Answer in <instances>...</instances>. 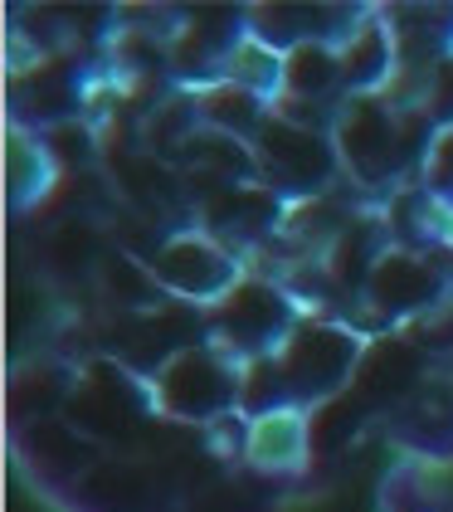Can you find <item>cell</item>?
<instances>
[{
	"mask_svg": "<svg viewBox=\"0 0 453 512\" xmlns=\"http://www.w3.org/2000/svg\"><path fill=\"white\" fill-rule=\"evenodd\" d=\"M371 342L376 337L356 332L341 317L312 313L278 352L244 366V405H239V415L244 420H264V415L317 410V405L337 400L356 381Z\"/></svg>",
	"mask_w": 453,
	"mask_h": 512,
	"instance_id": "obj_1",
	"label": "cell"
},
{
	"mask_svg": "<svg viewBox=\"0 0 453 512\" xmlns=\"http://www.w3.org/2000/svg\"><path fill=\"white\" fill-rule=\"evenodd\" d=\"M434 137H439V127L395 88L371 93V98H351L332 122L341 181L366 200H390L395 191L415 186Z\"/></svg>",
	"mask_w": 453,
	"mask_h": 512,
	"instance_id": "obj_2",
	"label": "cell"
},
{
	"mask_svg": "<svg viewBox=\"0 0 453 512\" xmlns=\"http://www.w3.org/2000/svg\"><path fill=\"white\" fill-rule=\"evenodd\" d=\"M444 298H453V235L429 239V244L390 239V249L376 259L356 298L351 327L366 337H390Z\"/></svg>",
	"mask_w": 453,
	"mask_h": 512,
	"instance_id": "obj_3",
	"label": "cell"
},
{
	"mask_svg": "<svg viewBox=\"0 0 453 512\" xmlns=\"http://www.w3.org/2000/svg\"><path fill=\"white\" fill-rule=\"evenodd\" d=\"M151 395L161 420L186 430H215L244 405V361H234L225 347L205 337L151 376Z\"/></svg>",
	"mask_w": 453,
	"mask_h": 512,
	"instance_id": "obj_4",
	"label": "cell"
},
{
	"mask_svg": "<svg viewBox=\"0 0 453 512\" xmlns=\"http://www.w3.org/2000/svg\"><path fill=\"white\" fill-rule=\"evenodd\" d=\"M307 317L312 313L302 308V298L283 278L264 274V269H249L210 308V342L249 366V361H264L268 352H278Z\"/></svg>",
	"mask_w": 453,
	"mask_h": 512,
	"instance_id": "obj_5",
	"label": "cell"
},
{
	"mask_svg": "<svg viewBox=\"0 0 453 512\" xmlns=\"http://www.w3.org/2000/svg\"><path fill=\"white\" fill-rule=\"evenodd\" d=\"M249 152H254V166H259V181L268 191H278L288 205L317 200L346 186L337 147H332V127H307V122H293L283 113H268Z\"/></svg>",
	"mask_w": 453,
	"mask_h": 512,
	"instance_id": "obj_6",
	"label": "cell"
},
{
	"mask_svg": "<svg viewBox=\"0 0 453 512\" xmlns=\"http://www.w3.org/2000/svg\"><path fill=\"white\" fill-rule=\"evenodd\" d=\"M142 259H147V274L156 278V288L166 298H181V303L205 308V313L249 274V259L234 254L225 239H215L200 225H181V230L161 235Z\"/></svg>",
	"mask_w": 453,
	"mask_h": 512,
	"instance_id": "obj_7",
	"label": "cell"
},
{
	"mask_svg": "<svg viewBox=\"0 0 453 512\" xmlns=\"http://www.w3.org/2000/svg\"><path fill=\"white\" fill-rule=\"evenodd\" d=\"M380 439L400 459L453 469V366H434L415 391L385 415Z\"/></svg>",
	"mask_w": 453,
	"mask_h": 512,
	"instance_id": "obj_8",
	"label": "cell"
},
{
	"mask_svg": "<svg viewBox=\"0 0 453 512\" xmlns=\"http://www.w3.org/2000/svg\"><path fill=\"white\" fill-rule=\"evenodd\" d=\"M366 5H244L249 40L268 54H293L302 44H341Z\"/></svg>",
	"mask_w": 453,
	"mask_h": 512,
	"instance_id": "obj_9",
	"label": "cell"
},
{
	"mask_svg": "<svg viewBox=\"0 0 453 512\" xmlns=\"http://www.w3.org/2000/svg\"><path fill=\"white\" fill-rule=\"evenodd\" d=\"M337 59H341V79H346L351 98H371V93L395 88V79H400V49H395V30H390L385 5H366L361 10V20L337 44Z\"/></svg>",
	"mask_w": 453,
	"mask_h": 512,
	"instance_id": "obj_10",
	"label": "cell"
},
{
	"mask_svg": "<svg viewBox=\"0 0 453 512\" xmlns=\"http://www.w3.org/2000/svg\"><path fill=\"white\" fill-rule=\"evenodd\" d=\"M283 503H293L288 488H278L264 473L234 464V469L205 478L186 503H181V512H278Z\"/></svg>",
	"mask_w": 453,
	"mask_h": 512,
	"instance_id": "obj_11",
	"label": "cell"
},
{
	"mask_svg": "<svg viewBox=\"0 0 453 512\" xmlns=\"http://www.w3.org/2000/svg\"><path fill=\"white\" fill-rule=\"evenodd\" d=\"M376 512H453V469L395 459L376 488Z\"/></svg>",
	"mask_w": 453,
	"mask_h": 512,
	"instance_id": "obj_12",
	"label": "cell"
},
{
	"mask_svg": "<svg viewBox=\"0 0 453 512\" xmlns=\"http://www.w3.org/2000/svg\"><path fill=\"white\" fill-rule=\"evenodd\" d=\"M400 337H405L429 366H453V298L434 303V308L419 313L415 322H405Z\"/></svg>",
	"mask_w": 453,
	"mask_h": 512,
	"instance_id": "obj_13",
	"label": "cell"
},
{
	"mask_svg": "<svg viewBox=\"0 0 453 512\" xmlns=\"http://www.w3.org/2000/svg\"><path fill=\"white\" fill-rule=\"evenodd\" d=\"M395 93H405V98H410V103H415L419 113L434 122L439 132H444V127H453V54H449V59H439L424 79L400 83Z\"/></svg>",
	"mask_w": 453,
	"mask_h": 512,
	"instance_id": "obj_14",
	"label": "cell"
},
{
	"mask_svg": "<svg viewBox=\"0 0 453 512\" xmlns=\"http://www.w3.org/2000/svg\"><path fill=\"white\" fill-rule=\"evenodd\" d=\"M419 191L429 196V205L444 220H453V127H444L429 142V157H424V171H419Z\"/></svg>",
	"mask_w": 453,
	"mask_h": 512,
	"instance_id": "obj_15",
	"label": "cell"
}]
</instances>
